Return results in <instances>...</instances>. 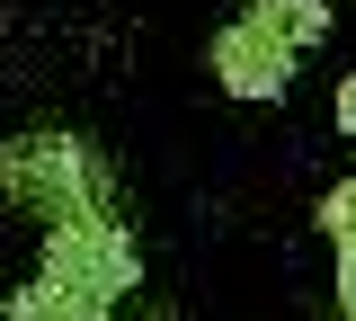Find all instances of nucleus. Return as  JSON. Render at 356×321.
Segmentation results:
<instances>
[{"mask_svg":"<svg viewBox=\"0 0 356 321\" xmlns=\"http://www.w3.org/2000/svg\"><path fill=\"white\" fill-rule=\"evenodd\" d=\"M134 285H143L134 232L107 205H89V214L44 224V268L9 295V321H107Z\"/></svg>","mask_w":356,"mask_h":321,"instance_id":"nucleus-1","label":"nucleus"},{"mask_svg":"<svg viewBox=\"0 0 356 321\" xmlns=\"http://www.w3.org/2000/svg\"><path fill=\"white\" fill-rule=\"evenodd\" d=\"M321 36H330V0H250L214 36V81L250 107H276L294 90L303 45H321Z\"/></svg>","mask_w":356,"mask_h":321,"instance_id":"nucleus-2","label":"nucleus"},{"mask_svg":"<svg viewBox=\"0 0 356 321\" xmlns=\"http://www.w3.org/2000/svg\"><path fill=\"white\" fill-rule=\"evenodd\" d=\"M0 196L36 224H63V214L107 205V161L81 134H9L0 143Z\"/></svg>","mask_w":356,"mask_h":321,"instance_id":"nucleus-3","label":"nucleus"},{"mask_svg":"<svg viewBox=\"0 0 356 321\" xmlns=\"http://www.w3.org/2000/svg\"><path fill=\"white\" fill-rule=\"evenodd\" d=\"M321 232H330L339 250H356V179H339V187H321Z\"/></svg>","mask_w":356,"mask_h":321,"instance_id":"nucleus-4","label":"nucleus"},{"mask_svg":"<svg viewBox=\"0 0 356 321\" xmlns=\"http://www.w3.org/2000/svg\"><path fill=\"white\" fill-rule=\"evenodd\" d=\"M330 295H339V313L356 321V250H339V276H330Z\"/></svg>","mask_w":356,"mask_h":321,"instance_id":"nucleus-5","label":"nucleus"},{"mask_svg":"<svg viewBox=\"0 0 356 321\" xmlns=\"http://www.w3.org/2000/svg\"><path fill=\"white\" fill-rule=\"evenodd\" d=\"M339 134L356 143V72H348V81H339Z\"/></svg>","mask_w":356,"mask_h":321,"instance_id":"nucleus-6","label":"nucleus"}]
</instances>
